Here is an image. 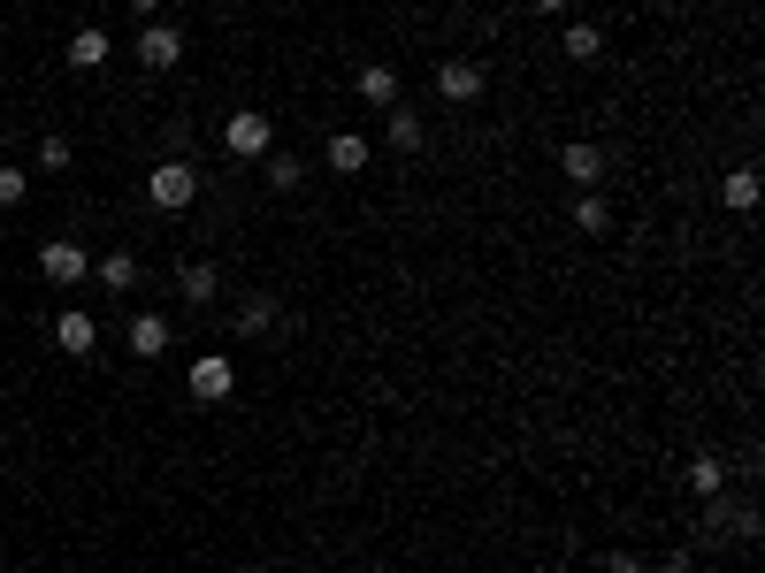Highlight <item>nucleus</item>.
Segmentation results:
<instances>
[{"label": "nucleus", "mask_w": 765, "mask_h": 573, "mask_svg": "<svg viewBox=\"0 0 765 573\" xmlns=\"http://www.w3.org/2000/svg\"><path fill=\"white\" fill-rule=\"evenodd\" d=\"M146 199L161 207V214L192 207V199H199V168H192V161H161V168L146 176Z\"/></svg>", "instance_id": "1"}, {"label": "nucleus", "mask_w": 765, "mask_h": 573, "mask_svg": "<svg viewBox=\"0 0 765 573\" xmlns=\"http://www.w3.org/2000/svg\"><path fill=\"white\" fill-rule=\"evenodd\" d=\"M269 139H276V123H269L261 108H238V115L222 123V145H230V153H245V161H253V153H269Z\"/></svg>", "instance_id": "2"}, {"label": "nucleus", "mask_w": 765, "mask_h": 573, "mask_svg": "<svg viewBox=\"0 0 765 573\" xmlns=\"http://www.w3.org/2000/svg\"><path fill=\"white\" fill-rule=\"evenodd\" d=\"M230 390H238V367H230L222 352H207V360H192V398H199V406H222Z\"/></svg>", "instance_id": "3"}, {"label": "nucleus", "mask_w": 765, "mask_h": 573, "mask_svg": "<svg viewBox=\"0 0 765 573\" xmlns=\"http://www.w3.org/2000/svg\"><path fill=\"white\" fill-rule=\"evenodd\" d=\"M39 268H46V284H85V245H69V238H54L46 253H39Z\"/></svg>", "instance_id": "4"}, {"label": "nucleus", "mask_w": 765, "mask_h": 573, "mask_svg": "<svg viewBox=\"0 0 765 573\" xmlns=\"http://www.w3.org/2000/svg\"><path fill=\"white\" fill-rule=\"evenodd\" d=\"M482 85H490L482 62H445V69H437V92H445V100H482Z\"/></svg>", "instance_id": "5"}, {"label": "nucleus", "mask_w": 765, "mask_h": 573, "mask_svg": "<svg viewBox=\"0 0 765 573\" xmlns=\"http://www.w3.org/2000/svg\"><path fill=\"white\" fill-rule=\"evenodd\" d=\"M176 54H184L176 23H146V38H139V62H146V69H176Z\"/></svg>", "instance_id": "6"}, {"label": "nucleus", "mask_w": 765, "mask_h": 573, "mask_svg": "<svg viewBox=\"0 0 765 573\" xmlns=\"http://www.w3.org/2000/svg\"><path fill=\"white\" fill-rule=\"evenodd\" d=\"M360 100H368V108H391V100H398V69H391V62H368V69H360Z\"/></svg>", "instance_id": "7"}, {"label": "nucleus", "mask_w": 765, "mask_h": 573, "mask_svg": "<svg viewBox=\"0 0 765 573\" xmlns=\"http://www.w3.org/2000/svg\"><path fill=\"white\" fill-rule=\"evenodd\" d=\"M559 168H567L575 184H598V176H605V153H598V145H590V139H575V145H567V153H559Z\"/></svg>", "instance_id": "8"}, {"label": "nucleus", "mask_w": 765, "mask_h": 573, "mask_svg": "<svg viewBox=\"0 0 765 573\" xmlns=\"http://www.w3.org/2000/svg\"><path fill=\"white\" fill-rule=\"evenodd\" d=\"M131 352H139V360H161V352H168V321H161V313H139V321H131Z\"/></svg>", "instance_id": "9"}, {"label": "nucleus", "mask_w": 765, "mask_h": 573, "mask_svg": "<svg viewBox=\"0 0 765 573\" xmlns=\"http://www.w3.org/2000/svg\"><path fill=\"white\" fill-rule=\"evenodd\" d=\"M54 344H62V352H92V344H100L92 313H62V321H54Z\"/></svg>", "instance_id": "10"}, {"label": "nucleus", "mask_w": 765, "mask_h": 573, "mask_svg": "<svg viewBox=\"0 0 765 573\" xmlns=\"http://www.w3.org/2000/svg\"><path fill=\"white\" fill-rule=\"evenodd\" d=\"M329 168H345V176H360V168H368V139H352V131H337V139H329Z\"/></svg>", "instance_id": "11"}, {"label": "nucleus", "mask_w": 765, "mask_h": 573, "mask_svg": "<svg viewBox=\"0 0 765 573\" xmlns=\"http://www.w3.org/2000/svg\"><path fill=\"white\" fill-rule=\"evenodd\" d=\"M559 46H567V62H598V54H605L598 23H567V38H559Z\"/></svg>", "instance_id": "12"}, {"label": "nucleus", "mask_w": 765, "mask_h": 573, "mask_svg": "<svg viewBox=\"0 0 765 573\" xmlns=\"http://www.w3.org/2000/svg\"><path fill=\"white\" fill-rule=\"evenodd\" d=\"M108 62V31H77L69 38V69H100Z\"/></svg>", "instance_id": "13"}, {"label": "nucleus", "mask_w": 765, "mask_h": 573, "mask_svg": "<svg viewBox=\"0 0 765 573\" xmlns=\"http://www.w3.org/2000/svg\"><path fill=\"white\" fill-rule=\"evenodd\" d=\"M720 199H728L735 214H751V207H758V176H751V168H728V184H720Z\"/></svg>", "instance_id": "14"}, {"label": "nucleus", "mask_w": 765, "mask_h": 573, "mask_svg": "<svg viewBox=\"0 0 765 573\" xmlns=\"http://www.w3.org/2000/svg\"><path fill=\"white\" fill-rule=\"evenodd\" d=\"M689 489H697V497L712 505V497L728 489V466H720V459H697V466H689Z\"/></svg>", "instance_id": "15"}, {"label": "nucleus", "mask_w": 765, "mask_h": 573, "mask_svg": "<svg viewBox=\"0 0 765 573\" xmlns=\"http://www.w3.org/2000/svg\"><path fill=\"white\" fill-rule=\"evenodd\" d=\"M176 290H184L192 306H207V298H215V268H207V261H192V268L176 276Z\"/></svg>", "instance_id": "16"}, {"label": "nucleus", "mask_w": 765, "mask_h": 573, "mask_svg": "<svg viewBox=\"0 0 765 573\" xmlns=\"http://www.w3.org/2000/svg\"><path fill=\"white\" fill-rule=\"evenodd\" d=\"M269 321H276V298H269V290H253V298H245V313H238V329H245V337H261Z\"/></svg>", "instance_id": "17"}, {"label": "nucleus", "mask_w": 765, "mask_h": 573, "mask_svg": "<svg viewBox=\"0 0 765 573\" xmlns=\"http://www.w3.org/2000/svg\"><path fill=\"white\" fill-rule=\"evenodd\" d=\"M100 284H108V290H131V284H139V261H131V253H108V261H100Z\"/></svg>", "instance_id": "18"}, {"label": "nucleus", "mask_w": 765, "mask_h": 573, "mask_svg": "<svg viewBox=\"0 0 765 573\" xmlns=\"http://www.w3.org/2000/svg\"><path fill=\"white\" fill-rule=\"evenodd\" d=\"M391 145H398V153L422 145V115H414V108H391Z\"/></svg>", "instance_id": "19"}, {"label": "nucleus", "mask_w": 765, "mask_h": 573, "mask_svg": "<svg viewBox=\"0 0 765 573\" xmlns=\"http://www.w3.org/2000/svg\"><path fill=\"white\" fill-rule=\"evenodd\" d=\"M575 230H590V238H598V230H612L605 199H582V207H575Z\"/></svg>", "instance_id": "20"}, {"label": "nucleus", "mask_w": 765, "mask_h": 573, "mask_svg": "<svg viewBox=\"0 0 765 573\" xmlns=\"http://www.w3.org/2000/svg\"><path fill=\"white\" fill-rule=\"evenodd\" d=\"M299 176H306V168H299V161H292V153H276V161H269V184H276V191H292Z\"/></svg>", "instance_id": "21"}, {"label": "nucleus", "mask_w": 765, "mask_h": 573, "mask_svg": "<svg viewBox=\"0 0 765 573\" xmlns=\"http://www.w3.org/2000/svg\"><path fill=\"white\" fill-rule=\"evenodd\" d=\"M39 168H69V139H46V145H39Z\"/></svg>", "instance_id": "22"}, {"label": "nucleus", "mask_w": 765, "mask_h": 573, "mask_svg": "<svg viewBox=\"0 0 765 573\" xmlns=\"http://www.w3.org/2000/svg\"><path fill=\"white\" fill-rule=\"evenodd\" d=\"M23 199V168H0V207H15Z\"/></svg>", "instance_id": "23"}, {"label": "nucleus", "mask_w": 765, "mask_h": 573, "mask_svg": "<svg viewBox=\"0 0 765 573\" xmlns=\"http://www.w3.org/2000/svg\"><path fill=\"white\" fill-rule=\"evenodd\" d=\"M605 573H643V559H627V551H612V559H605Z\"/></svg>", "instance_id": "24"}, {"label": "nucleus", "mask_w": 765, "mask_h": 573, "mask_svg": "<svg viewBox=\"0 0 765 573\" xmlns=\"http://www.w3.org/2000/svg\"><path fill=\"white\" fill-rule=\"evenodd\" d=\"M528 8H536V15H559V8H567V0H528Z\"/></svg>", "instance_id": "25"}, {"label": "nucleus", "mask_w": 765, "mask_h": 573, "mask_svg": "<svg viewBox=\"0 0 765 573\" xmlns=\"http://www.w3.org/2000/svg\"><path fill=\"white\" fill-rule=\"evenodd\" d=\"M131 8H153V0H131Z\"/></svg>", "instance_id": "26"}]
</instances>
